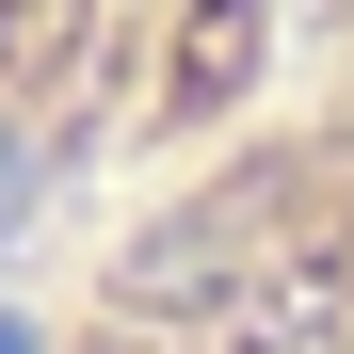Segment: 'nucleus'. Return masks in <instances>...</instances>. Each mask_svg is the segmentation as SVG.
Here are the masks:
<instances>
[{
    "label": "nucleus",
    "mask_w": 354,
    "mask_h": 354,
    "mask_svg": "<svg viewBox=\"0 0 354 354\" xmlns=\"http://www.w3.org/2000/svg\"><path fill=\"white\" fill-rule=\"evenodd\" d=\"M225 0H0V258L113 209L177 113H194Z\"/></svg>",
    "instance_id": "2"
},
{
    "label": "nucleus",
    "mask_w": 354,
    "mask_h": 354,
    "mask_svg": "<svg viewBox=\"0 0 354 354\" xmlns=\"http://www.w3.org/2000/svg\"><path fill=\"white\" fill-rule=\"evenodd\" d=\"M290 65H338L354 81V0H290Z\"/></svg>",
    "instance_id": "3"
},
{
    "label": "nucleus",
    "mask_w": 354,
    "mask_h": 354,
    "mask_svg": "<svg viewBox=\"0 0 354 354\" xmlns=\"http://www.w3.org/2000/svg\"><path fill=\"white\" fill-rule=\"evenodd\" d=\"M48 354H354V81L177 113L81 225Z\"/></svg>",
    "instance_id": "1"
}]
</instances>
